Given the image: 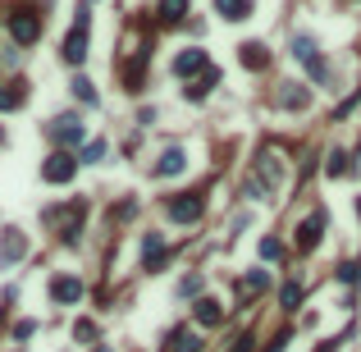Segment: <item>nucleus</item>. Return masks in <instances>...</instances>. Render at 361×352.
Segmentation results:
<instances>
[{
    "mask_svg": "<svg viewBox=\"0 0 361 352\" xmlns=\"http://www.w3.org/2000/svg\"><path fill=\"white\" fill-rule=\"evenodd\" d=\"M156 14H160L165 23H178L187 14V0H160V5H156Z\"/></svg>",
    "mask_w": 361,
    "mask_h": 352,
    "instance_id": "obj_17",
    "label": "nucleus"
},
{
    "mask_svg": "<svg viewBox=\"0 0 361 352\" xmlns=\"http://www.w3.org/2000/svg\"><path fill=\"white\" fill-rule=\"evenodd\" d=\"M169 348H174V352H201V334H192V330H174Z\"/></svg>",
    "mask_w": 361,
    "mask_h": 352,
    "instance_id": "obj_15",
    "label": "nucleus"
},
{
    "mask_svg": "<svg viewBox=\"0 0 361 352\" xmlns=\"http://www.w3.org/2000/svg\"><path fill=\"white\" fill-rule=\"evenodd\" d=\"M307 101H311V92H307V87H297V83H284V92H279V106H288V110H293V106L302 110Z\"/></svg>",
    "mask_w": 361,
    "mask_h": 352,
    "instance_id": "obj_14",
    "label": "nucleus"
},
{
    "mask_svg": "<svg viewBox=\"0 0 361 352\" xmlns=\"http://www.w3.org/2000/svg\"><path fill=\"white\" fill-rule=\"evenodd\" d=\"M348 169H352V165H348V156H343V151H334V156L325 160V174H329V178H343Z\"/></svg>",
    "mask_w": 361,
    "mask_h": 352,
    "instance_id": "obj_21",
    "label": "nucleus"
},
{
    "mask_svg": "<svg viewBox=\"0 0 361 352\" xmlns=\"http://www.w3.org/2000/svg\"><path fill=\"white\" fill-rule=\"evenodd\" d=\"M279 302H284V307L293 311L297 302H302V284H284V288H279Z\"/></svg>",
    "mask_w": 361,
    "mask_h": 352,
    "instance_id": "obj_23",
    "label": "nucleus"
},
{
    "mask_svg": "<svg viewBox=\"0 0 361 352\" xmlns=\"http://www.w3.org/2000/svg\"><path fill=\"white\" fill-rule=\"evenodd\" d=\"M33 330H37L33 320H19V325H14V339H28V334H33Z\"/></svg>",
    "mask_w": 361,
    "mask_h": 352,
    "instance_id": "obj_30",
    "label": "nucleus"
},
{
    "mask_svg": "<svg viewBox=\"0 0 361 352\" xmlns=\"http://www.w3.org/2000/svg\"><path fill=\"white\" fill-rule=\"evenodd\" d=\"M74 97L83 101V106H96V87H92L87 78H78V83H74Z\"/></svg>",
    "mask_w": 361,
    "mask_h": 352,
    "instance_id": "obj_22",
    "label": "nucleus"
},
{
    "mask_svg": "<svg viewBox=\"0 0 361 352\" xmlns=\"http://www.w3.org/2000/svg\"><path fill=\"white\" fill-rule=\"evenodd\" d=\"M201 210H206V197H201V192H187V197H174V201H169V215H174L178 224L201 220Z\"/></svg>",
    "mask_w": 361,
    "mask_h": 352,
    "instance_id": "obj_5",
    "label": "nucleus"
},
{
    "mask_svg": "<svg viewBox=\"0 0 361 352\" xmlns=\"http://www.w3.org/2000/svg\"><path fill=\"white\" fill-rule=\"evenodd\" d=\"M101 156H106V142H87V146H83V160H87V165H92V160H101Z\"/></svg>",
    "mask_w": 361,
    "mask_h": 352,
    "instance_id": "obj_27",
    "label": "nucleus"
},
{
    "mask_svg": "<svg viewBox=\"0 0 361 352\" xmlns=\"http://www.w3.org/2000/svg\"><path fill=\"white\" fill-rule=\"evenodd\" d=\"M357 279H361V275H357Z\"/></svg>",
    "mask_w": 361,
    "mask_h": 352,
    "instance_id": "obj_34",
    "label": "nucleus"
},
{
    "mask_svg": "<svg viewBox=\"0 0 361 352\" xmlns=\"http://www.w3.org/2000/svg\"><path fill=\"white\" fill-rule=\"evenodd\" d=\"M74 339L92 343V339H96V325H92V320H78V325H74Z\"/></svg>",
    "mask_w": 361,
    "mask_h": 352,
    "instance_id": "obj_24",
    "label": "nucleus"
},
{
    "mask_svg": "<svg viewBox=\"0 0 361 352\" xmlns=\"http://www.w3.org/2000/svg\"><path fill=\"white\" fill-rule=\"evenodd\" d=\"M10 37H14L19 46H33L37 37H42V19H37L33 10H14V14H10Z\"/></svg>",
    "mask_w": 361,
    "mask_h": 352,
    "instance_id": "obj_1",
    "label": "nucleus"
},
{
    "mask_svg": "<svg viewBox=\"0 0 361 352\" xmlns=\"http://www.w3.org/2000/svg\"><path fill=\"white\" fill-rule=\"evenodd\" d=\"M320 233H325V210H316V215H307V220L297 224V252H316Z\"/></svg>",
    "mask_w": 361,
    "mask_h": 352,
    "instance_id": "obj_4",
    "label": "nucleus"
},
{
    "mask_svg": "<svg viewBox=\"0 0 361 352\" xmlns=\"http://www.w3.org/2000/svg\"><path fill=\"white\" fill-rule=\"evenodd\" d=\"M183 169H187V156L178 151V146H169V151L156 160V174H160V178H174V174H183Z\"/></svg>",
    "mask_w": 361,
    "mask_h": 352,
    "instance_id": "obj_11",
    "label": "nucleus"
},
{
    "mask_svg": "<svg viewBox=\"0 0 361 352\" xmlns=\"http://www.w3.org/2000/svg\"><path fill=\"white\" fill-rule=\"evenodd\" d=\"M284 348H288V339H274V343H270V348H265V352H284Z\"/></svg>",
    "mask_w": 361,
    "mask_h": 352,
    "instance_id": "obj_31",
    "label": "nucleus"
},
{
    "mask_svg": "<svg viewBox=\"0 0 361 352\" xmlns=\"http://www.w3.org/2000/svg\"><path fill=\"white\" fill-rule=\"evenodd\" d=\"M293 60H302V65L311 69V78H325L329 74L325 60L316 56V42H311V37H293Z\"/></svg>",
    "mask_w": 361,
    "mask_h": 352,
    "instance_id": "obj_7",
    "label": "nucleus"
},
{
    "mask_svg": "<svg viewBox=\"0 0 361 352\" xmlns=\"http://www.w3.org/2000/svg\"><path fill=\"white\" fill-rule=\"evenodd\" d=\"M242 65H247V69H265V65H270L265 46L261 42H247V46H242Z\"/></svg>",
    "mask_w": 361,
    "mask_h": 352,
    "instance_id": "obj_16",
    "label": "nucleus"
},
{
    "mask_svg": "<svg viewBox=\"0 0 361 352\" xmlns=\"http://www.w3.org/2000/svg\"><path fill=\"white\" fill-rule=\"evenodd\" d=\"M261 169H265V183H279V178H284V165H279V156H274V151H265L261 156Z\"/></svg>",
    "mask_w": 361,
    "mask_h": 352,
    "instance_id": "obj_20",
    "label": "nucleus"
},
{
    "mask_svg": "<svg viewBox=\"0 0 361 352\" xmlns=\"http://www.w3.org/2000/svg\"><path fill=\"white\" fill-rule=\"evenodd\" d=\"M51 137H55L60 146H78L83 137H87V128H83V124H78L74 115H60V119L51 124Z\"/></svg>",
    "mask_w": 361,
    "mask_h": 352,
    "instance_id": "obj_6",
    "label": "nucleus"
},
{
    "mask_svg": "<svg viewBox=\"0 0 361 352\" xmlns=\"http://www.w3.org/2000/svg\"><path fill=\"white\" fill-rule=\"evenodd\" d=\"M65 60L69 65H83V60H87V10H78V23H74V33H69V42H65Z\"/></svg>",
    "mask_w": 361,
    "mask_h": 352,
    "instance_id": "obj_3",
    "label": "nucleus"
},
{
    "mask_svg": "<svg viewBox=\"0 0 361 352\" xmlns=\"http://www.w3.org/2000/svg\"><path fill=\"white\" fill-rule=\"evenodd\" d=\"M215 10L224 14L229 23H242L247 14H252V0H215Z\"/></svg>",
    "mask_w": 361,
    "mask_h": 352,
    "instance_id": "obj_12",
    "label": "nucleus"
},
{
    "mask_svg": "<svg viewBox=\"0 0 361 352\" xmlns=\"http://www.w3.org/2000/svg\"><path fill=\"white\" fill-rule=\"evenodd\" d=\"M201 69H206V51H197V46H187L183 56L174 60V74L178 78H192V74H201Z\"/></svg>",
    "mask_w": 361,
    "mask_h": 352,
    "instance_id": "obj_10",
    "label": "nucleus"
},
{
    "mask_svg": "<svg viewBox=\"0 0 361 352\" xmlns=\"http://www.w3.org/2000/svg\"><path fill=\"white\" fill-rule=\"evenodd\" d=\"M265 284H270L265 270H252V275H247V293H256V288H265Z\"/></svg>",
    "mask_w": 361,
    "mask_h": 352,
    "instance_id": "obj_28",
    "label": "nucleus"
},
{
    "mask_svg": "<svg viewBox=\"0 0 361 352\" xmlns=\"http://www.w3.org/2000/svg\"><path fill=\"white\" fill-rule=\"evenodd\" d=\"M215 83H219V69H206V74H201V83H187V97H192V101H201L210 87H215Z\"/></svg>",
    "mask_w": 361,
    "mask_h": 352,
    "instance_id": "obj_18",
    "label": "nucleus"
},
{
    "mask_svg": "<svg viewBox=\"0 0 361 352\" xmlns=\"http://www.w3.org/2000/svg\"><path fill=\"white\" fill-rule=\"evenodd\" d=\"M23 252H28V238H23L19 229H5V242H0V265H14Z\"/></svg>",
    "mask_w": 361,
    "mask_h": 352,
    "instance_id": "obj_9",
    "label": "nucleus"
},
{
    "mask_svg": "<svg viewBox=\"0 0 361 352\" xmlns=\"http://www.w3.org/2000/svg\"><path fill=\"white\" fill-rule=\"evenodd\" d=\"M74 174H78V160H74L69 151L46 156V165H42V178H46V183H69Z\"/></svg>",
    "mask_w": 361,
    "mask_h": 352,
    "instance_id": "obj_2",
    "label": "nucleus"
},
{
    "mask_svg": "<svg viewBox=\"0 0 361 352\" xmlns=\"http://www.w3.org/2000/svg\"><path fill=\"white\" fill-rule=\"evenodd\" d=\"M160 256H165V238H160V233H146V238H142V261L151 265V261H160Z\"/></svg>",
    "mask_w": 361,
    "mask_h": 352,
    "instance_id": "obj_19",
    "label": "nucleus"
},
{
    "mask_svg": "<svg viewBox=\"0 0 361 352\" xmlns=\"http://www.w3.org/2000/svg\"><path fill=\"white\" fill-rule=\"evenodd\" d=\"M357 210H361V201H357Z\"/></svg>",
    "mask_w": 361,
    "mask_h": 352,
    "instance_id": "obj_33",
    "label": "nucleus"
},
{
    "mask_svg": "<svg viewBox=\"0 0 361 352\" xmlns=\"http://www.w3.org/2000/svg\"><path fill=\"white\" fill-rule=\"evenodd\" d=\"M51 297L55 302H83V279H74V275L51 279Z\"/></svg>",
    "mask_w": 361,
    "mask_h": 352,
    "instance_id": "obj_8",
    "label": "nucleus"
},
{
    "mask_svg": "<svg viewBox=\"0 0 361 352\" xmlns=\"http://www.w3.org/2000/svg\"><path fill=\"white\" fill-rule=\"evenodd\" d=\"M279 252H284V247L274 238H261V261H279Z\"/></svg>",
    "mask_w": 361,
    "mask_h": 352,
    "instance_id": "obj_25",
    "label": "nucleus"
},
{
    "mask_svg": "<svg viewBox=\"0 0 361 352\" xmlns=\"http://www.w3.org/2000/svg\"><path fill=\"white\" fill-rule=\"evenodd\" d=\"M233 352H252V339H238V348Z\"/></svg>",
    "mask_w": 361,
    "mask_h": 352,
    "instance_id": "obj_32",
    "label": "nucleus"
},
{
    "mask_svg": "<svg viewBox=\"0 0 361 352\" xmlns=\"http://www.w3.org/2000/svg\"><path fill=\"white\" fill-rule=\"evenodd\" d=\"M178 293H183V297H197L201 293V275H187L183 284H178Z\"/></svg>",
    "mask_w": 361,
    "mask_h": 352,
    "instance_id": "obj_26",
    "label": "nucleus"
},
{
    "mask_svg": "<svg viewBox=\"0 0 361 352\" xmlns=\"http://www.w3.org/2000/svg\"><path fill=\"white\" fill-rule=\"evenodd\" d=\"M197 320L201 325H219V320H224V307H219L215 297H197Z\"/></svg>",
    "mask_w": 361,
    "mask_h": 352,
    "instance_id": "obj_13",
    "label": "nucleus"
},
{
    "mask_svg": "<svg viewBox=\"0 0 361 352\" xmlns=\"http://www.w3.org/2000/svg\"><path fill=\"white\" fill-rule=\"evenodd\" d=\"M23 92H0V110H19Z\"/></svg>",
    "mask_w": 361,
    "mask_h": 352,
    "instance_id": "obj_29",
    "label": "nucleus"
}]
</instances>
